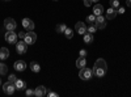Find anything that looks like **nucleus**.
Returning <instances> with one entry per match:
<instances>
[{
  "mask_svg": "<svg viewBox=\"0 0 131 97\" xmlns=\"http://www.w3.org/2000/svg\"><path fill=\"white\" fill-rule=\"evenodd\" d=\"M94 25L97 29H105L106 26V17L100 15V16H96V21H94Z\"/></svg>",
  "mask_w": 131,
  "mask_h": 97,
  "instance_id": "obj_5",
  "label": "nucleus"
},
{
  "mask_svg": "<svg viewBox=\"0 0 131 97\" xmlns=\"http://www.w3.org/2000/svg\"><path fill=\"white\" fill-rule=\"evenodd\" d=\"M26 50H28V44H26L24 39H21L20 42H17V44H16V51L20 54V55L25 54Z\"/></svg>",
  "mask_w": 131,
  "mask_h": 97,
  "instance_id": "obj_6",
  "label": "nucleus"
},
{
  "mask_svg": "<svg viewBox=\"0 0 131 97\" xmlns=\"http://www.w3.org/2000/svg\"><path fill=\"white\" fill-rule=\"evenodd\" d=\"M0 85H2V80H0Z\"/></svg>",
  "mask_w": 131,
  "mask_h": 97,
  "instance_id": "obj_36",
  "label": "nucleus"
},
{
  "mask_svg": "<svg viewBox=\"0 0 131 97\" xmlns=\"http://www.w3.org/2000/svg\"><path fill=\"white\" fill-rule=\"evenodd\" d=\"M86 55V50H80V57H85Z\"/></svg>",
  "mask_w": 131,
  "mask_h": 97,
  "instance_id": "obj_32",
  "label": "nucleus"
},
{
  "mask_svg": "<svg viewBox=\"0 0 131 97\" xmlns=\"http://www.w3.org/2000/svg\"><path fill=\"white\" fill-rule=\"evenodd\" d=\"M5 2H10V0H5Z\"/></svg>",
  "mask_w": 131,
  "mask_h": 97,
  "instance_id": "obj_37",
  "label": "nucleus"
},
{
  "mask_svg": "<svg viewBox=\"0 0 131 97\" xmlns=\"http://www.w3.org/2000/svg\"><path fill=\"white\" fill-rule=\"evenodd\" d=\"M64 36H66V38H68V39H71L72 37H73V30L72 29H70V28H67L64 30V33H63Z\"/></svg>",
  "mask_w": 131,
  "mask_h": 97,
  "instance_id": "obj_21",
  "label": "nucleus"
},
{
  "mask_svg": "<svg viewBox=\"0 0 131 97\" xmlns=\"http://www.w3.org/2000/svg\"><path fill=\"white\" fill-rule=\"evenodd\" d=\"M66 29H67V26L64 24H59V25H57V33H64Z\"/></svg>",
  "mask_w": 131,
  "mask_h": 97,
  "instance_id": "obj_24",
  "label": "nucleus"
},
{
  "mask_svg": "<svg viewBox=\"0 0 131 97\" xmlns=\"http://www.w3.org/2000/svg\"><path fill=\"white\" fill-rule=\"evenodd\" d=\"M8 57H9V50L7 47H2V49H0V59L5 60Z\"/></svg>",
  "mask_w": 131,
  "mask_h": 97,
  "instance_id": "obj_17",
  "label": "nucleus"
},
{
  "mask_svg": "<svg viewBox=\"0 0 131 97\" xmlns=\"http://www.w3.org/2000/svg\"><path fill=\"white\" fill-rule=\"evenodd\" d=\"M25 68H26V63L24 60H16L15 62V70L16 71L23 72V71H25Z\"/></svg>",
  "mask_w": 131,
  "mask_h": 97,
  "instance_id": "obj_11",
  "label": "nucleus"
},
{
  "mask_svg": "<svg viewBox=\"0 0 131 97\" xmlns=\"http://www.w3.org/2000/svg\"><path fill=\"white\" fill-rule=\"evenodd\" d=\"M83 39H84L85 44H92V42H93V34L86 31V33L84 34V37H83Z\"/></svg>",
  "mask_w": 131,
  "mask_h": 97,
  "instance_id": "obj_19",
  "label": "nucleus"
},
{
  "mask_svg": "<svg viewBox=\"0 0 131 97\" xmlns=\"http://www.w3.org/2000/svg\"><path fill=\"white\" fill-rule=\"evenodd\" d=\"M30 70H31L33 72L38 73V72L41 71V66H39L37 62H31V63H30Z\"/></svg>",
  "mask_w": 131,
  "mask_h": 97,
  "instance_id": "obj_20",
  "label": "nucleus"
},
{
  "mask_svg": "<svg viewBox=\"0 0 131 97\" xmlns=\"http://www.w3.org/2000/svg\"><path fill=\"white\" fill-rule=\"evenodd\" d=\"M97 30V28H96V25L94 24H89L88 26H86V31H88V33H94V31Z\"/></svg>",
  "mask_w": 131,
  "mask_h": 97,
  "instance_id": "obj_23",
  "label": "nucleus"
},
{
  "mask_svg": "<svg viewBox=\"0 0 131 97\" xmlns=\"http://www.w3.org/2000/svg\"><path fill=\"white\" fill-rule=\"evenodd\" d=\"M86 66V59H85V57H80L78 60H76V67L78 68H83V67H85Z\"/></svg>",
  "mask_w": 131,
  "mask_h": 97,
  "instance_id": "obj_18",
  "label": "nucleus"
},
{
  "mask_svg": "<svg viewBox=\"0 0 131 97\" xmlns=\"http://www.w3.org/2000/svg\"><path fill=\"white\" fill-rule=\"evenodd\" d=\"M15 87H16V89H18V91L26 89V83H25L24 80H21V79H17V80L15 81Z\"/></svg>",
  "mask_w": 131,
  "mask_h": 97,
  "instance_id": "obj_16",
  "label": "nucleus"
},
{
  "mask_svg": "<svg viewBox=\"0 0 131 97\" xmlns=\"http://www.w3.org/2000/svg\"><path fill=\"white\" fill-rule=\"evenodd\" d=\"M24 37H25V33H24V31H21V33H18V38L24 39Z\"/></svg>",
  "mask_w": 131,
  "mask_h": 97,
  "instance_id": "obj_33",
  "label": "nucleus"
},
{
  "mask_svg": "<svg viewBox=\"0 0 131 97\" xmlns=\"http://www.w3.org/2000/svg\"><path fill=\"white\" fill-rule=\"evenodd\" d=\"M125 10H126V9H125L123 7H119V8L117 9V13H119V15H123V13H125Z\"/></svg>",
  "mask_w": 131,
  "mask_h": 97,
  "instance_id": "obj_29",
  "label": "nucleus"
},
{
  "mask_svg": "<svg viewBox=\"0 0 131 97\" xmlns=\"http://www.w3.org/2000/svg\"><path fill=\"white\" fill-rule=\"evenodd\" d=\"M93 3H92V0H84V5L85 7H91Z\"/></svg>",
  "mask_w": 131,
  "mask_h": 97,
  "instance_id": "obj_30",
  "label": "nucleus"
},
{
  "mask_svg": "<svg viewBox=\"0 0 131 97\" xmlns=\"http://www.w3.org/2000/svg\"><path fill=\"white\" fill-rule=\"evenodd\" d=\"M109 3L112 4V7L114 9H118L119 7H121V5H119V0H109Z\"/></svg>",
  "mask_w": 131,
  "mask_h": 97,
  "instance_id": "obj_25",
  "label": "nucleus"
},
{
  "mask_svg": "<svg viewBox=\"0 0 131 97\" xmlns=\"http://www.w3.org/2000/svg\"><path fill=\"white\" fill-rule=\"evenodd\" d=\"M106 71L107 70H105V68H96V67H93V75L97 76V78H104L106 75Z\"/></svg>",
  "mask_w": 131,
  "mask_h": 97,
  "instance_id": "obj_14",
  "label": "nucleus"
},
{
  "mask_svg": "<svg viewBox=\"0 0 131 97\" xmlns=\"http://www.w3.org/2000/svg\"><path fill=\"white\" fill-rule=\"evenodd\" d=\"M117 15H118V13H117V9H114L113 7H110V8L106 9V16H105V17H106L107 20H113V18L117 17Z\"/></svg>",
  "mask_w": 131,
  "mask_h": 97,
  "instance_id": "obj_12",
  "label": "nucleus"
},
{
  "mask_svg": "<svg viewBox=\"0 0 131 97\" xmlns=\"http://www.w3.org/2000/svg\"><path fill=\"white\" fill-rule=\"evenodd\" d=\"M46 94H47V88L43 87V85H38L34 89V96H37V97H45Z\"/></svg>",
  "mask_w": 131,
  "mask_h": 97,
  "instance_id": "obj_9",
  "label": "nucleus"
},
{
  "mask_svg": "<svg viewBox=\"0 0 131 97\" xmlns=\"http://www.w3.org/2000/svg\"><path fill=\"white\" fill-rule=\"evenodd\" d=\"M98 2H100V0H92V3H93V4H96V3H98Z\"/></svg>",
  "mask_w": 131,
  "mask_h": 97,
  "instance_id": "obj_35",
  "label": "nucleus"
},
{
  "mask_svg": "<svg viewBox=\"0 0 131 97\" xmlns=\"http://www.w3.org/2000/svg\"><path fill=\"white\" fill-rule=\"evenodd\" d=\"M23 26H24V29H26V30H34V23L30 20V18H23Z\"/></svg>",
  "mask_w": 131,
  "mask_h": 97,
  "instance_id": "obj_10",
  "label": "nucleus"
},
{
  "mask_svg": "<svg viewBox=\"0 0 131 97\" xmlns=\"http://www.w3.org/2000/svg\"><path fill=\"white\" fill-rule=\"evenodd\" d=\"M8 72V66L5 63H0V75H5Z\"/></svg>",
  "mask_w": 131,
  "mask_h": 97,
  "instance_id": "obj_22",
  "label": "nucleus"
},
{
  "mask_svg": "<svg viewBox=\"0 0 131 97\" xmlns=\"http://www.w3.org/2000/svg\"><path fill=\"white\" fill-rule=\"evenodd\" d=\"M46 96H49V97H58V93H55V92H47Z\"/></svg>",
  "mask_w": 131,
  "mask_h": 97,
  "instance_id": "obj_31",
  "label": "nucleus"
},
{
  "mask_svg": "<svg viewBox=\"0 0 131 97\" xmlns=\"http://www.w3.org/2000/svg\"><path fill=\"white\" fill-rule=\"evenodd\" d=\"M28 97H30V96H34V91L33 89H26V93H25Z\"/></svg>",
  "mask_w": 131,
  "mask_h": 97,
  "instance_id": "obj_28",
  "label": "nucleus"
},
{
  "mask_svg": "<svg viewBox=\"0 0 131 97\" xmlns=\"http://www.w3.org/2000/svg\"><path fill=\"white\" fill-rule=\"evenodd\" d=\"M15 91H16V87H15V83H10V81H7V83H4L3 84V92L5 93V94H13L15 93Z\"/></svg>",
  "mask_w": 131,
  "mask_h": 97,
  "instance_id": "obj_3",
  "label": "nucleus"
},
{
  "mask_svg": "<svg viewBox=\"0 0 131 97\" xmlns=\"http://www.w3.org/2000/svg\"><path fill=\"white\" fill-rule=\"evenodd\" d=\"M83 2H84V0H83Z\"/></svg>",
  "mask_w": 131,
  "mask_h": 97,
  "instance_id": "obj_39",
  "label": "nucleus"
},
{
  "mask_svg": "<svg viewBox=\"0 0 131 97\" xmlns=\"http://www.w3.org/2000/svg\"><path fill=\"white\" fill-rule=\"evenodd\" d=\"M17 80V76H16V75H9V78H8V81H10V83H15Z\"/></svg>",
  "mask_w": 131,
  "mask_h": 97,
  "instance_id": "obj_27",
  "label": "nucleus"
},
{
  "mask_svg": "<svg viewBox=\"0 0 131 97\" xmlns=\"http://www.w3.org/2000/svg\"><path fill=\"white\" fill-rule=\"evenodd\" d=\"M126 4H127V7L131 8V0H126Z\"/></svg>",
  "mask_w": 131,
  "mask_h": 97,
  "instance_id": "obj_34",
  "label": "nucleus"
},
{
  "mask_svg": "<svg viewBox=\"0 0 131 97\" xmlns=\"http://www.w3.org/2000/svg\"><path fill=\"white\" fill-rule=\"evenodd\" d=\"M16 26H17V24H16V21H15L13 18L7 17V18L4 20V28H5L7 30H15Z\"/></svg>",
  "mask_w": 131,
  "mask_h": 97,
  "instance_id": "obj_7",
  "label": "nucleus"
},
{
  "mask_svg": "<svg viewBox=\"0 0 131 97\" xmlns=\"http://www.w3.org/2000/svg\"><path fill=\"white\" fill-rule=\"evenodd\" d=\"M93 67H96V68H105V70H107V63H106V60H105V59L100 58V59H97V60L94 62V66H93Z\"/></svg>",
  "mask_w": 131,
  "mask_h": 97,
  "instance_id": "obj_13",
  "label": "nucleus"
},
{
  "mask_svg": "<svg viewBox=\"0 0 131 97\" xmlns=\"http://www.w3.org/2000/svg\"><path fill=\"white\" fill-rule=\"evenodd\" d=\"M54 2H57V0H54Z\"/></svg>",
  "mask_w": 131,
  "mask_h": 97,
  "instance_id": "obj_38",
  "label": "nucleus"
},
{
  "mask_svg": "<svg viewBox=\"0 0 131 97\" xmlns=\"http://www.w3.org/2000/svg\"><path fill=\"white\" fill-rule=\"evenodd\" d=\"M75 30H76V33L84 36L86 33V25L83 23V21H79V23H76V25H75Z\"/></svg>",
  "mask_w": 131,
  "mask_h": 97,
  "instance_id": "obj_8",
  "label": "nucleus"
},
{
  "mask_svg": "<svg viewBox=\"0 0 131 97\" xmlns=\"http://www.w3.org/2000/svg\"><path fill=\"white\" fill-rule=\"evenodd\" d=\"M102 13H104V7H102L101 4L96 3V4L93 5V15L100 16V15H102Z\"/></svg>",
  "mask_w": 131,
  "mask_h": 97,
  "instance_id": "obj_15",
  "label": "nucleus"
},
{
  "mask_svg": "<svg viewBox=\"0 0 131 97\" xmlns=\"http://www.w3.org/2000/svg\"><path fill=\"white\" fill-rule=\"evenodd\" d=\"M94 21H96V15H89L86 17V23L88 24H94Z\"/></svg>",
  "mask_w": 131,
  "mask_h": 97,
  "instance_id": "obj_26",
  "label": "nucleus"
},
{
  "mask_svg": "<svg viewBox=\"0 0 131 97\" xmlns=\"http://www.w3.org/2000/svg\"><path fill=\"white\" fill-rule=\"evenodd\" d=\"M24 41L26 42L28 45H33V44H34V42L37 41V34H36L33 30H30V31H28V33H25Z\"/></svg>",
  "mask_w": 131,
  "mask_h": 97,
  "instance_id": "obj_4",
  "label": "nucleus"
},
{
  "mask_svg": "<svg viewBox=\"0 0 131 97\" xmlns=\"http://www.w3.org/2000/svg\"><path fill=\"white\" fill-rule=\"evenodd\" d=\"M92 76H93V70H91V68H88V67L80 68L79 78H80L81 80H89V79H92Z\"/></svg>",
  "mask_w": 131,
  "mask_h": 97,
  "instance_id": "obj_1",
  "label": "nucleus"
},
{
  "mask_svg": "<svg viewBox=\"0 0 131 97\" xmlns=\"http://www.w3.org/2000/svg\"><path fill=\"white\" fill-rule=\"evenodd\" d=\"M5 41L10 45H16L17 44V38H18V34L15 33V30H7V33L4 36Z\"/></svg>",
  "mask_w": 131,
  "mask_h": 97,
  "instance_id": "obj_2",
  "label": "nucleus"
}]
</instances>
